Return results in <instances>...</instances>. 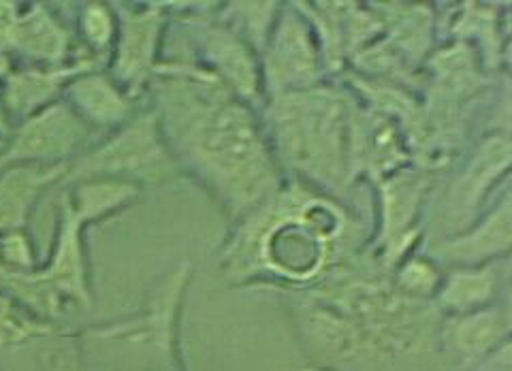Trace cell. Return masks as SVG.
<instances>
[{
  "instance_id": "obj_1",
  "label": "cell",
  "mask_w": 512,
  "mask_h": 371,
  "mask_svg": "<svg viewBox=\"0 0 512 371\" xmlns=\"http://www.w3.org/2000/svg\"><path fill=\"white\" fill-rule=\"evenodd\" d=\"M180 175L195 182L229 222L267 201L286 182L261 111L239 101L192 60H163L148 92Z\"/></svg>"
},
{
  "instance_id": "obj_2",
  "label": "cell",
  "mask_w": 512,
  "mask_h": 371,
  "mask_svg": "<svg viewBox=\"0 0 512 371\" xmlns=\"http://www.w3.org/2000/svg\"><path fill=\"white\" fill-rule=\"evenodd\" d=\"M361 216L348 201L286 180L252 212L229 222L218 269L231 286L310 293L357 261Z\"/></svg>"
},
{
  "instance_id": "obj_3",
  "label": "cell",
  "mask_w": 512,
  "mask_h": 371,
  "mask_svg": "<svg viewBox=\"0 0 512 371\" xmlns=\"http://www.w3.org/2000/svg\"><path fill=\"white\" fill-rule=\"evenodd\" d=\"M361 101L344 82L269 96L265 133L284 180L348 201L357 186L355 133Z\"/></svg>"
},
{
  "instance_id": "obj_4",
  "label": "cell",
  "mask_w": 512,
  "mask_h": 371,
  "mask_svg": "<svg viewBox=\"0 0 512 371\" xmlns=\"http://www.w3.org/2000/svg\"><path fill=\"white\" fill-rule=\"evenodd\" d=\"M192 276L190 261L175 263L152 284L137 314L90 327L79 342L122 354L131 371H182L178 327Z\"/></svg>"
},
{
  "instance_id": "obj_5",
  "label": "cell",
  "mask_w": 512,
  "mask_h": 371,
  "mask_svg": "<svg viewBox=\"0 0 512 371\" xmlns=\"http://www.w3.org/2000/svg\"><path fill=\"white\" fill-rule=\"evenodd\" d=\"M180 175L167 148L160 124L150 105L118 131L96 139L77 156L60 188L84 180H122L146 188H158Z\"/></svg>"
},
{
  "instance_id": "obj_6",
  "label": "cell",
  "mask_w": 512,
  "mask_h": 371,
  "mask_svg": "<svg viewBox=\"0 0 512 371\" xmlns=\"http://www.w3.org/2000/svg\"><path fill=\"white\" fill-rule=\"evenodd\" d=\"M376 220L372 246L376 265L391 273L406 256L421 250L425 224L421 222L429 199V175L423 167H404L374 184Z\"/></svg>"
},
{
  "instance_id": "obj_7",
  "label": "cell",
  "mask_w": 512,
  "mask_h": 371,
  "mask_svg": "<svg viewBox=\"0 0 512 371\" xmlns=\"http://www.w3.org/2000/svg\"><path fill=\"white\" fill-rule=\"evenodd\" d=\"M512 175V135L489 133L476 143L457 175L448 182L440 214L436 218L438 233L431 239L457 235L466 231Z\"/></svg>"
},
{
  "instance_id": "obj_8",
  "label": "cell",
  "mask_w": 512,
  "mask_h": 371,
  "mask_svg": "<svg viewBox=\"0 0 512 371\" xmlns=\"http://www.w3.org/2000/svg\"><path fill=\"white\" fill-rule=\"evenodd\" d=\"M118 37L107 71L135 99L148 103V92L163 60L171 3H114Z\"/></svg>"
},
{
  "instance_id": "obj_9",
  "label": "cell",
  "mask_w": 512,
  "mask_h": 371,
  "mask_svg": "<svg viewBox=\"0 0 512 371\" xmlns=\"http://www.w3.org/2000/svg\"><path fill=\"white\" fill-rule=\"evenodd\" d=\"M267 99L308 90L327 82L329 73L316 32L297 3H282V11L261 54Z\"/></svg>"
},
{
  "instance_id": "obj_10",
  "label": "cell",
  "mask_w": 512,
  "mask_h": 371,
  "mask_svg": "<svg viewBox=\"0 0 512 371\" xmlns=\"http://www.w3.org/2000/svg\"><path fill=\"white\" fill-rule=\"evenodd\" d=\"M96 139L101 137L67 103L58 101L13 126L3 156L9 165L71 167Z\"/></svg>"
},
{
  "instance_id": "obj_11",
  "label": "cell",
  "mask_w": 512,
  "mask_h": 371,
  "mask_svg": "<svg viewBox=\"0 0 512 371\" xmlns=\"http://www.w3.org/2000/svg\"><path fill=\"white\" fill-rule=\"evenodd\" d=\"M425 252L446 267L495 265L512 256V175L474 224L457 235L429 239Z\"/></svg>"
},
{
  "instance_id": "obj_12",
  "label": "cell",
  "mask_w": 512,
  "mask_h": 371,
  "mask_svg": "<svg viewBox=\"0 0 512 371\" xmlns=\"http://www.w3.org/2000/svg\"><path fill=\"white\" fill-rule=\"evenodd\" d=\"M11 60L26 67H69L77 62H92L79 52L71 15L60 13L58 5L50 3H22Z\"/></svg>"
},
{
  "instance_id": "obj_13",
  "label": "cell",
  "mask_w": 512,
  "mask_h": 371,
  "mask_svg": "<svg viewBox=\"0 0 512 371\" xmlns=\"http://www.w3.org/2000/svg\"><path fill=\"white\" fill-rule=\"evenodd\" d=\"M62 101L96 137L118 131L148 105L122 88L107 69H90L75 75L64 90Z\"/></svg>"
},
{
  "instance_id": "obj_14",
  "label": "cell",
  "mask_w": 512,
  "mask_h": 371,
  "mask_svg": "<svg viewBox=\"0 0 512 371\" xmlns=\"http://www.w3.org/2000/svg\"><path fill=\"white\" fill-rule=\"evenodd\" d=\"M103 69L92 62H77L69 67H26L13 64V69L0 82V101L9 126H18L45 107L62 101L69 82L84 71Z\"/></svg>"
},
{
  "instance_id": "obj_15",
  "label": "cell",
  "mask_w": 512,
  "mask_h": 371,
  "mask_svg": "<svg viewBox=\"0 0 512 371\" xmlns=\"http://www.w3.org/2000/svg\"><path fill=\"white\" fill-rule=\"evenodd\" d=\"M69 167L5 165L0 171V233L28 229L39 201L60 188Z\"/></svg>"
},
{
  "instance_id": "obj_16",
  "label": "cell",
  "mask_w": 512,
  "mask_h": 371,
  "mask_svg": "<svg viewBox=\"0 0 512 371\" xmlns=\"http://www.w3.org/2000/svg\"><path fill=\"white\" fill-rule=\"evenodd\" d=\"M498 265L446 267L442 286L434 299L436 310L446 316H459L498 303L502 290Z\"/></svg>"
},
{
  "instance_id": "obj_17",
  "label": "cell",
  "mask_w": 512,
  "mask_h": 371,
  "mask_svg": "<svg viewBox=\"0 0 512 371\" xmlns=\"http://www.w3.org/2000/svg\"><path fill=\"white\" fill-rule=\"evenodd\" d=\"M60 199L92 229L135 207L143 199V188L131 182L101 177V180H84L60 188Z\"/></svg>"
},
{
  "instance_id": "obj_18",
  "label": "cell",
  "mask_w": 512,
  "mask_h": 371,
  "mask_svg": "<svg viewBox=\"0 0 512 371\" xmlns=\"http://www.w3.org/2000/svg\"><path fill=\"white\" fill-rule=\"evenodd\" d=\"M508 329L498 303L470 314L448 316L442 327V342L455 357L476 361L506 342Z\"/></svg>"
},
{
  "instance_id": "obj_19",
  "label": "cell",
  "mask_w": 512,
  "mask_h": 371,
  "mask_svg": "<svg viewBox=\"0 0 512 371\" xmlns=\"http://www.w3.org/2000/svg\"><path fill=\"white\" fill-rule=\"evenodd\" d=\"M69 15L79 52L84 58L107 69L118 37V15L114 3L88 0V3L73 5Z\"/></svg>"
},
{
  "instance_id": "obj_20",
  "label": "cell",
  "mask_w": 512,
  "mask_h": 371,
  "mask_svg": "<svg viewBox=\"0 0 512 371\" xmlns=\"http://www.w3.org/2000/svg\"><path fill=\"white\" fill-rule=\"evenodd\" d=\"M442 278H444V267L425 250L412 252L410 256L404 258L402 263H397L389 273V280L397 293L423 303L436 299L438 290L442 286Z\"/></svg>"
},
{
  "instance_id": "obj_21",
  "label": "cell",
  "mask_w": 512,
  "mask_h": 371,
  "mask_svg": "<svg viewBox=\"0 0 512 371\" xmlns=\"http://www.w3.org/2000/svg\"><path fill=\"white\" fill-rule=\"evenodd\" d=\"M282 3H218V15L239 37L252 45L256 54H263L271 30L276 26Z\"/></svg>"
},
{
  "instance_id": "obj_22",
  "label": "cell",
  "mask_w": 512,
  "mask_h": 371,
  "mask_svg": "<svg viewBox=\"0 0 512 371\" xmlns=\"http://www.w3.org/2000/svg\"><path fill=\"white\" fill-rule=\"evenodd\" d=\"M58 327L60 325L54 322L30 314L11 299L0 297V363Z\"/></svg>"
},
{
  "instance_id": "obj_23",
  "label": "cell",
  "mask_w": 512,
  "mask_h": 371,
  "mask_svg": "<svg viewBox=\"0 0 512 371\" xmlns=\"http://www.w3.org/2000/svg\"><path fill=\"white\" fill-rule=\"evenodd\" d=\"M41 267L37 244L28 229L0 233V273L22 276Z\"/></svg>"
},
{
  "instance_id": "obj_24",
  "label": "cell",
  "mask_w": 512,
  "mask_h": 371,
  "mask_svg": "<svg viewBox=\"0 0 512 371\" xmlns=\"http://www.w3.org/2000/svg\"><path fill=\"white\" fill-rule=\"evenodd\" d=\"M498 308H500V312L504 316L508 335L512 337V276L502 284L500 297H498Z\"/></svg>"
},
{
  "instance_id": "obj_25",
  "label": "cell",
  "mask_w": 512,
  "mask_h": 371,
  "mask_svg": "<svg viewBox=\"0 0 512 371\" xmlns=\"http://www.w3.org/2000/svg\"><path fill=\"white\" fill-rule=\"evenodd\" d=\"M0 133L3 135H11V126L7 122V116H5V109H3V101H0Z\"/></svg>"
},
{
  "instance_id": "obj_26",
  "label": "cell",
  "mask_w": 512,
  "mask_h": 371,
  "mask_svg": "<svg viewBox=\"0 0 512 371\" xmlns=\"http://www.w3.org/2000/svg\"><path fill=\"white\" fill-rule=\"evenodd\" d=\"M7 135H3V133H0V154H3L5 152V145H7Z\"/></svg>"
},
{
  "instance_id": "obj_27",
  "label": "cell",
  "mask_w": 512,
  "mask_h": 371,
  "mask_svg": "<svg viewBox=\"0 0 512 371\" xmlns=\"http://www.w3.org/2000/svg\"><path fill=\"white\" fill-rule=\"evenodd\" d=\"M7 165V160H5V156L3 154H0V171H3V167Z\"/></svg>"
}]
</instances>
